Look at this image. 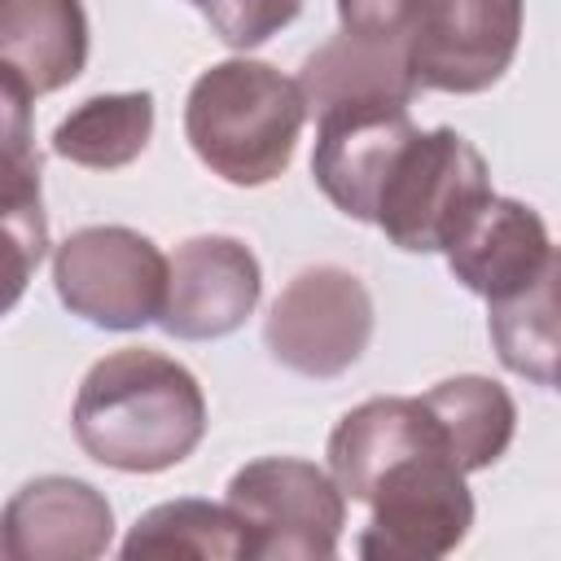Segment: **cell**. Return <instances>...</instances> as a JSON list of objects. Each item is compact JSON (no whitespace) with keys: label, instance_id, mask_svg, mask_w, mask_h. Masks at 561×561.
<instances>
[{"label":"cell","instance_id":"6da1fadb","mask_svg":"<svg viewBox=\"0 0 561 561\" xmlns=\"http://www.w3.org/2000/svg\"><path fill=\"white\" fill-rule=\"evenodd\" d=\"M79 447L123 473H158L193 456L206 434V399L197 377L145 346L96 359L75 399Z\"/></svg>","mask_w":561,"mask_h":561},{"label":"cell","instance_id":"7a4b0ae2","mask_svg":"<svg viewBox=\"0 0 561 561\" xmlns=\"http://www.w3.org/2000/svg\"><path fill=\"white\" fill-rule=\"evenodd\" d=\"M307 123L298 79H285L267 61L232 57L197 75L184 105V136L193 153L228 184L276 180Z\"/></svg>","mask_w":561,"mask_h":561},{"label":"cell","instance_id":"3957f363","mask_svg":"<svg viewBox=\"0 0 561 561\" xmlns=\"http://www.w3.org/2000/svg\"><path fill=\"white\" fill-rule=\"evenodd\" d=\"M491 193L482 153L451 127L416 131L394 149L373 197V219L399 250L430 254L451 241L460 219Z\"/></svg>","mask_w":561,"mask_h":561},{"label":"cell","instance_id":"277c9868","mask_svg":"<svg viewBox=\"0 0 561 561\" xmlns=\"http://www.w3.org/2000/svg\"><path fill=\"white\" fill-rule=\"evenodd\" d=\"M359 504L373 513L359 535V557L368 561H434L473 526L465 469L443 443L390 460Z\"/></svg>","mask_w":561,"mask_h":561},{"label":"cell","instance_id":"5b68a950","mask_svg":"<svg viewBox=\"0 0 561 561\" xmlns=\"http://www.w3.org/2000/svg\"><path fill=\"white\" fill-rule=\"evenodd\" d=\"M522 0H408L399 53L425 92H486L513 61Z\"/></svg>","mask_w":561,"mask_h":561},{"label":"cell","instance_id":"8992f818","mask_svg":"<svg viewBox=\"0 0 561 561\" xmlns=\"http://www.w3.org/2000/svg\"><path fill=\"white\" fill-rule=\"evenodd\" d=\"M228 508L245 526L250 557L324 561L337 552L346 495L311 460L263 456L232 473Z\"/></svg>","mask_w":561,"mask_h":561},{"label":"cell","instance_id":"52a82bcc","mask_svg":"<svg viewBox=\"0 0 561 561\" xmlns=\"http://www.w3.org/2000/svg\"><path fill=\"white\" fill-rule=\"evenodd\" d=\"M57 298L96 329H140L167 298L162 250L123 224L70 232L53 254Z\"/></svg>","mask_w":561,"mask_h":561},{"label":"cell","instance_id":"ba28073f","mask_svg":"<svg viewBox=\"0 0 561 561\" xmlns=\"http://www.w3.org/2000/svg\"><path fill=\"white\" fill-rule=\"evenodd\" d=\"M263 337L276 364L302 377H337L373 337V298L342 267H307L272 302Z\"/></svg>","mask_w":561,"mask_h":561},{"label":"cell","instance_id":"9c48e42d","mask_svg":"<svg viewBox=\"0 0 561 561\" xmlns=\"http://www.w3.org/2000/svg\"><path fill=\"white\" fill-rule=\"evenodd\" d=\"M408 136H412V118L403 101H390V96L333 101L316 110L311 175L342 215L368 224L386 162Z\"/></svg>","mask_w":561,"mask_h":561},{"label":"cell","instance_id":"30bf717a","mask_svg":"<svg viewBox=\"0 0 561 561\" xmlns=\"http://www.w3.org/2000/svg\"><path fill=\"white\" fill-rule=\"evenodd\" d=\"M263 289L259 259L237 237H193L167 259V298L158 324L171 337L206 342L245 324Z\"/></svg>","mask_w":561,"mask_h":561},{"label":"cell","instance_id":"8fae6325","mask_svg":"<svg viewBox=\"0 0 561 561\" xmlns=\"http://www.w3.org/2000/svg\"><path fill=\"white\" fill-rule=\"evenodd\" d=\"M443 254L456 280L482 294L486 302L513 298L530 289L535 280H543L548 272H557V250H552L543 219L530 206L513 197H495V193H486L460 219Z\"/></svg>","mask_w":561,"mask_h":561},{"label":"cell","instance_id":"7c38bea8","mask_svg":"<svg viewBox=\"0 0 561 561\" xmlns=\"http://www.w3.org/2000/svg\"><path fill=\"white\" fill-rule=\"evenodd\" d=\"M114 513L105 495L79 478H35L26 482L4 517L0 548L18 561H88L110 548Z\"/></svg>","mask_w":561,"mask_h":561},{"label":"cell","instance_id":"4fadbf2b","mask_svg":"<svg viewBox=\"0 0 561 561\" xmlns=\"http://www.w3.org/2000/svg\"><path fill=\"white\" fill-rule=\"evenodd\" d=\"M430 443L447 447V434L425 408V399H403V394L368 399L351 408L329 434V478L337 482L342 495L364 500L390 460Z\"/></svg>","mask_w":561,"mask_h":561},{"label":"cell","instance_id":"5bb4252c","mask_svg":"<svg viewBox=\"0 0 561 561\" xmlns=\"http://www.w3.org/2000/svg\"><path fill=\"white\" fill-rule=\"evenodd\" d=\"M88 61V18L79 0H0V66L31 92H57Z\"/></svg>","mask_w":561,"mask_h":561},{"label":"cell","instance_id":"9a60e30c","mask_svg":"<svg viewBox=\"0 0 561 561\" xmlns=\"http://www.w3.org/2000/svg\"><path fill=\"white\" fill-rule=\"evenodd\" d=\"M302 101L307 110H324L333 101H359V96H390L412 105V96L421 92L403 66V53L377 39H359V35H333L324 48H316L302 61L298 75Z\"/></svg>","mask_w":561,"mask_h":561},{"label":"cell","instance_id":"2e32d148","mask_svg":"<svg viewBox=\"0 0 561 561\" xmlns=\"http://www.w3.org/2000/svg\"><path fill=\"white\" fill-rule=\"evenodd\" d=\"M421 399L434 412V421L443 425L447 447L465 473L486 469L504 456L513 425H517V408L504 386H495L486 377H451V381H438L434 390H425Z\"/></svg>","mask_w":561,"mask_h":561},{"label":"cell","instance_id":"e0dca14e","mask_svg":"<svg viewBox=\"0 0 561 561\" xmlns=\"http://www.w3.org/2000/svg\"><path fill=\"white\" fill-rule=\"evenodd\" d=\"M149 131H153V96L114 92V96H92L79 110H70L53 131V149L79 167L114 171L145 153Z\"/></svg>","mask_w":561,"mask_h":561},{"label":"cell","instance_id":"ac0fdd59","mask_svg":"<svg viewBox=\"0 0 561 561\" xmlns=\"http://www.w3.org/2000/svg\"><path fill=\"white\" fill-rule=\"evenodd\" d=\"M123 557H250V539L241 517L228 504H210V500H171L149 508L127 543Z\"/></svg>","mask_w":561,"mask_h":561},{"label":"cell","instance_id":"d6986e66","mask_svg":"<svg viewBox=\"0 0 561 561\" xmlns=\"http://www.w3.org/2000/svg\"><path fill=\"white\" fill-rule=\"evenodd\" d=\"M491 337L500 346L504 368L552 386L557 381V272L535 280L530 289L491 302Z\"/></svg>","mask_w":561,"mask_h":561},{"label":"cell","instance_id":"ffe728a7","mask_svg":"<svg viewBox=\"0 0 561 561\" xmlns=\"http://www.w3.org/2000/svg\"><path fill=\"white\" fill-rule=\"evenodd\" d=\"M48 250L39 188H0V316L26 294L31 272Z\"/></svg>","mask_w":561,"mask_h":561},{"label":"cell","instance_id":"44dd1931","mask_svg":"<svg viewBox=\"0 0 561 561\" xmlns=\"http://www.w3.org/2000/svg\"><path fill=\"white\" fill-rule=\"evenodd\" d=\"M31 96L35 92L9 66H0V188H39Z\"/></svg>","mask_w":561,"mask_h":561},{"label":"cell","instance_id":"7402d4cb","mask_svg":"<svg viewBox=\"0 0 561 561\" xmlns=\"http://www.w3.org/2000/svg\"><path fill=\"white\" fill-rule=\"evenodd\" d=\"M210 26L219 31L224 44L232 48H254L280 26H289L302 9V0H202L197 4Z\"/></svg>","mask_w":561,"mask_h":561},{"label":"cell","instance_id":"603a6c76","mask_svg":"<svg viewBox=\"0 0 561 561\" xmlns=\"http://www.w3.org/2000/svg\"><path fill=\"white\" fill-rule=\"evenodd\" d=\"M403 9H408V0H337V18H342L346 35L377 39V44H390V48H399Z\"/></svg>","mask_w":561,"mask_h":561},{"label":"cell","instance_id":"cb8c5ba5","mask_svg":"<svg viewBox=\"0 0 561 561\" xmlns=\"http://www.w3.org/2000/svg\"><path fill=\"white\" fill-rule=\"evenodd\" d=\"M0 552H4V548H0Z\"/></svg>","mask_w":561,"mask_h":561}]
</instances>
